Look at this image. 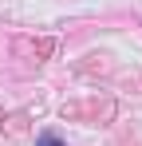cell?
Returning a JSON list of instances; mask_svg holds the SVG:
<instances>
[{
  "label": "cell",
  "instance_id": "obj_1",
  "mask_svg": "<svg viewBox=\"0 0 142 146\" xmlns=\"http://www.w3.org/2000/svg\"><path fill=\"white\" fill-rule=\"evenodd\" d=\"M40 146H63V142H59V138H51V134H47V138H40Z\"/></svg>",
  "mask_w": 142,
  "mask_h": 146
}]
</instances>
